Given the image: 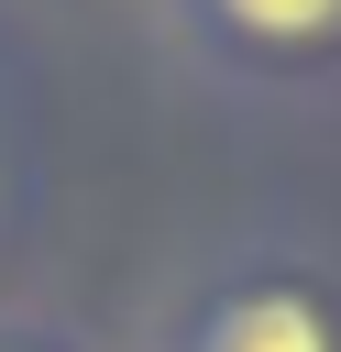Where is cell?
<instances>
[{"instance_id":"1","label":"cell","mask_w":341,"mask_h":352,"mask_svg":"<svg viewBox=\"0 0 341 352\" xmlns=\"http://www.w3.org/2000/svg\"><path fill=\"white\" fill-rule=\"evenodd\" d=\"M198 352H330V319L286 286H242L198 319Z\"/></svg>"},{"instance_id":"2","label":"cell","mask_w":341,"mask_h":352,"mask_svg":"<svg viewBox=\"0 0 341 352\" xmlns=\"http://www.w3.org/2000/svg\"><path fill=\"white\" fill-rule=\"evenodd\" d=\"M209 11L253 44H330L341 33V0H209Z\"/></svg>"}]
</instances>
